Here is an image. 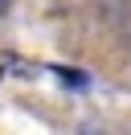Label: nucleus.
<instances>
[{
  "label": "nucleus",
  "mask_w": 131,
  "mask_h": 135,
  "mask_svg": "<svg viewBox=\"0 0 131 135\" xmlns=\"http://www.w3.org/2000/svg\"><path fill=\"white\" fill-rule=\"evenodd\" d=\"M8 4H12V0H0V17H4V12H8Z\"/></svg>",
  "instance_id": "nucleus-1"
}]
</instances>
